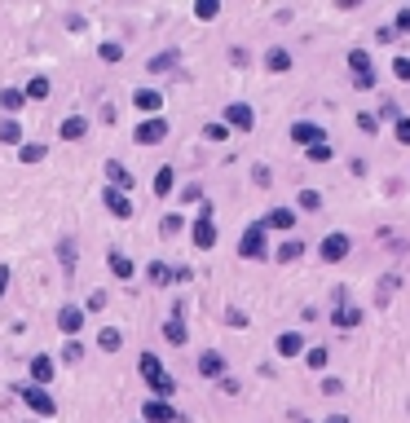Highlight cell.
Segmentation results:
<instances>
[{"instance_id":"obj_1","label":"cell","mask_w":410,"mask_h":423,"mask_svg":"<svg viewBox=\"0 0 410 423\" xmlns=\"http://www.w3.org/2000/svg\"><path fill=\"white\" fill-rule=\"evenodd\" d=\"M137 366H141V375H146V384L154 388V402H168V397L177 393V379L163 370V361L154 357V353H141V361H137Z\"/></svg>"},{"instance_id":"obj_2","label":"cell","mask_w":410,"mask_h":423,"mask_svg":"<svg viewBox=\"0 0 410 423\" xmlns=\"http://www.w3.org/2000/svg\"><path fill=\"white\" fill-rule=\"evenodd\" d=\"M238 256H243V260H265V256H269V247H265V221L247 225L243 243H238Z\"/></svg>"},{"instance_id":"obj_3","label":"cell","mask_w":410,"mask_h":423,"mask_svg":"<svg viewBox=\"0 0 410 423\" xmlns=\"http://www.w3.org/2000/svg\"><path fill=\"white\" fill-rule=\"evenodd\" d=\"M348 66H353V84H357V89H375V75H371V53L366 49H348Z\"/></svg>"},{"instance_id":"obj_4","label":"cell","mask_w":410,"mask_h":423,"mask_svg":"<svg viewBox=\"0 0 410 423\" xmlns=\"http://www.w3.org/2000/svg\"><path fill=\"white\" fill-rule=\"evenodd\" d=\"M216 243V225H212V203H203L199 208V221H195V247L208 251Z\"/></svg>"},{"instance_id":"obj_5","label":"cell","mask_w":410,"mask_h":423,"mask_svg":"<svg viewBox=\"0 0 410 423\" xmlns=\"http://www.w3.org/2000/svg\"><path fill=\"white\" fill-rule=\"evenodd\" d=\"M292 141H300V146H322L327 132H322V124H313V119H296V124H292Z\"/></svg>"},{"instance_id":"obj_6","label":"cell","mask_w":410,"mask_h":423,"mask_svg":"<svg viewBox=\"0 0 410 423\" xmlns=\"http://www.w3.org/2000/svg\"><path fill=\"white\" fill-rule=\"evenodd\" d=\"M225 124L238 128V132H251L256 115H251V106H247V102H230V106H225Z\"/></svg>"},{"instance_id":"obj_7","label":"cell","mask_w":410,"mask_h":423,"mask_svg":"<svg viewBox=\"0 0 410 423\" xmlns=\"http://www.w3.org/2000/svg\"><path fill=\"white\" fill-rule=\"evenodd\" d=\"M132 137H137L141 146H154V141H163V137H168V124H163V119H141Z\"/></svg>"},{"instance_id":"obj_8","label":"cell","mask_w":410,"mask_h":423,"mask_svg":"<svg viewBox=\"0 0 410 423\" xmlns=\"http://www.w3.org/2000/svg\"><path fill=\"white\" fill-rule=\"evenodd\" d=\"M22 402H27L35 415H44V419H49L53 410H57V406H53V397L44 393V388H35V384H31V388H22Z\"/></svg>"},{"instance_id":"obj_9","label":"cell","mask_w":410,"mask_h":423,"mask_svg":"<svg viewBox=\"0 0 410 423\" xmlns=\"http://www.w3.org/2000/svg\"><path fill=\"white\" fill-rule=\"evenodd\" d=\"M348 247H353V243H348V234H327V238H322V260H344L348 256Z\"/></svg>"},{"instance_id":"obj_10","label":"cell","mask_w":410,"mask_h":423,"mask_svg":"<svg viewBox=\"0 0 410 423\" xmlns=\"http://www.w3.org/2000/svg\"><path fill=\"white\" fill-rule=\"evenodd\" d=\"M141 415H146V423H181V415L168 402H146V406H141Z\"/></svg>"},{"instance_id":"obj_11","label":"cell","mask_w":410,"mask_h":423,"mask_svg":"<svg viewBox=\"0 0 410 423\" xmlns=\"http://www.w3.org/2000/svg\"><path fill=\"white\" fill-rule=\"evenodd\" d=\"M132 106H137L141 115H150V119H154V111L163 106V98H159L154 89H137V93H132Z\"/></svg>"},{"instance_id":"obj_12","label":"cell","mask_w":410,"mask_h":423,"mask_svg":"<svg viewBox=\"0 0 410 423\" xmlns=\"http://www.w3.org/2000/svg\"><path fill=\"white\" fill-rule=\"evenodd\" d=\"M106 208H111V216H119V221H128V216H132L128 195H119V190H111V186H106Z\"/></svg>"},{"instance_id":"obj_13","label":"cell","mask_w":410,"mask_h":423,"mask_svg":"<svg viewBox=\"0 0 410 423\" xmlns=\"http://www.w3.org/2000/svg\"><path fill=\"white\" fill-rule=\"evenodd\" d=\"M57 132H62V141H80L84 132H89V119H84V115H66Z\"/></svg>"},{"instance_id":"obj_14","label":"cell","mask_w":410,"mask_h":423,"mask_svg":"<svg viewBox=\"0 0 410 423\" xmlns=\"http://www.w3.org/2000/svg\"><path fill=\"white\" fill-rule=\"evenodd\" d=\"M199 375H208V379H225V357L221 353H203L199 357Z\"/></svg>"},{"instance_id":"obj_15","label":"cell","mask_w":410,"mask_h":423,"mask_svg":"<svg viewBox=\"0 0 410 423\" xmlns=\"http://www.w3.org/2000/svg\"><path fill=\"white\" fill-rule=\"evenodd\" d=\"M331 322H335V326H344V331H353V326L362 322V309H357V305H335Z\"/></svg>"},{"instance_id":"obj_16","label":"cell","mask_w":410,"mask_h":423,"mask_svg":"<svg viewBox=\"0 0 410 423\" xmlns=\"http://www.w3.org/2000/svg\"><path fill=\"white\" fill-rule=\"evenodd\" d=\"M31 379H35V388H44V384L53 379V361L44 357V353H40V357H31Z\"/></svg>"},{"instance_id":"obj_17","label":"cell","mask_w":410,"mask_h":423,"mask_svg":"<svg viewBox=\"0 0 410 423\" xmlns=\"http://www.w3.org/2000/svg\"><path fill=\"white\" fill-rule=\"evenodd\" d=\"M57 326H62V331H66V335H75V331H80V326H84V313H80L75 305H66L62 313H57Z\"/></svg>"},{"instance_id":"obj_18","label":"cell","mask_w":410,"mask_h":423,"mask_svg":"<svg viewBox=\"0 0 410 423\" xmlns=\"http://www.w3.org/2000/svg\"><path fill=\"white\" fill-rule=\"evenodd\" d=\"M106 177H111V190H119V195H124V190L132 186V177H128V168H124V163H106Z\"/></svg>"},{"instance_id":"obj_19","label":"cell","mask_w":410,"mask_h":423,"mask_svg":"<svg viewBox=\"0 0 410 423\" xmlns=\"http://www.w3.org/2000/svg\"><path fill=\"white\" fill-rule=\"evenodd\" d=\"M278 353L283 357H300V353H305V340H300L296 331H287V335H278Z\"/></svg>"},{"instance_id":"obj_20","label":"cell","mask_w":410,"mask_h":423,"mask_svg":"<svg viewBox=\"0 0 410 423\" xmlns=\"http://www.w3.org/2000/svg\"><path fill=\"white\" fill-rule=\"evenodd\" d=\"M292 225H296V212L292 208H274L269 221H265V229H292Z\"/></svg>"},{"instance_id":"obj_21","label":"cell","mask_w":410,"mask_h":423,"mask_svg":"<svg viewBox=\"0 0 410 423\" xmlns=\"http://www.w3.org/2000/svg\"><path fill=\"white\" fill-rule=\"evenodd\" d=\"M172 186H177V172H172V168H159V172H154V195H172Z\"/></svg>"},{"instance_id":"obj_22","label":"cell","mask_w":410,"mask_h":423,"mask_svg":"<svg viewBox=\"0 0 410 423\" xmlns=\"http://www.w3.org/2000/svg\"><path fill=\"white\" fill-rule=\"evenodd\" d=\"M265 66H269V71H292V53H287V49H269V53H265Z\"/></svg>"},{"instance_id":"obj_23","label":"cell","mask_w":410,"mask_h":423,"mask_svg":"<svg viewBox=\"0 0 410 423\" xmlns=\"http://www.w3.org/2000/svg\"><path fill=\"white\" fill-rule=\"evenodd\" d=\"M106 260H111V273H115V278H132V260L124 256V251H111Z\"/></svg>"},{"instance_id":"obj_24","label":"cell","mask_w":410,"mask_h":423,"mask_svg":"<svg viewBox=\"0 0 410 423\" xmlns=\"http://www.w3.org/2000/svg\"><path fill=\"white\" fill-rule=\"evenodd\" d=\"M163 335H168V344H186V340H190V331H186V322H181V318L168 322V326H163Z\"/></svg>"},{"instance_id":"obj_25","label":"cell","mask_w":410,"mask_h":423,"mask_svg":"<svg viewBox=\"0 0 410 423\" xmlns=\"http://www.w3.org/2000/svg\"><path fill=\"white\" fill-rule=\"evenodd\" d=\"M300 256H305V243H296V238H287V243L278 247V260H283V264H292V260H300Z\"/></svg>"},{"instance_id":"obj_26","label":"cell","mask_w":410,"mask_h":423,"mask_svg":"<svg viewBox=\"0 0 410 423\" xmlns=\"http://www.w3.org/2000/svg\"><path fill=\"white\" fill-rule=\"evenodd\" d=\"M98 344L106 348V353H115V348H119V344H124V335H119V331H115V326H102V335H98Z\"/></svg>"},{"instance_id":"obj_27","label":"cell","mask_w":410,"mask_h":423,"mask_svg":"<svg viewBox=\"0 0 410 423\" xmlns=\"http://www.w3.org/2000/svg\"><path fill=\"white\" fill-rule=\"evenodd\" d=\"M27 98H35V102H44V98H49V80H44V75H35V80H27Z\"/></svg>"},{"instance_id":"obj_28","label":"cell","mask_w":410,"mask_h":423,"mask_svg":"<svg viewBox=\"0 0 410 423\" xmlns=\"http://www.w3.org/2000/svg\"><path fill=\"white\" fill-rule=\"evenodd\" d=\"M22 98H27V93H18V89H5V93H0V106H5V111L14 115V111H22Z\"/></svg>"},{"instance_id":"obj_29","label":"cell","mask_w":410,"mask_h":423,"mask_svg":"<svg viewBox=\"0 0 410 423\" xmlns=\"http://www.w3.org/2000/svg\"><path fill=\"white\" fill-rule=\"evenodd\" d=\"M0 141H9V146H14V141H22L18 119H5V124H0Z\"/></svg>"},{"instance_id":"obj_30","label":"cell","mask_w":410,"mask_h":423,"mask_svg":"<svg viewBox=\"0 0 410 423\" xmlns=\"http://www.w3.org/2000/svg\"><path fill=\"white\" fill-rule=\"evenodd\" d=\"M57 256H62V269H75V243H71V238L57 243Z\"/></svg>"},{"instance_id":"obj_31","label":"cell","mask_w":410,"mask_h":423,"mask_svg":"<svg viewBox=\"0 0 410 423\" xmlns=\"http://www.w3.org/2000/svg\"><path fill=\"white\" fill-rule=\"evenodd\" d=\"M300 208H305V212H318V208H322V195H318V190H300Z\"/></svg>"},{"instance_id":"obj_32","label":"cell","mask_w":410,"mask_h":423,"mask_svg":"<svg viewBox=\"0 0 410 423\" xmlns=\"http://www.w3.org/2000/svg\"><path fill=\"white\" fill-rule=\"evenodd\" d=\"M305 361H309L313 370H322V366L331 361V353H327V348H309V353H305Z\"/></svg>"},{"instance_id":"obj_33","label":"cell","mask_w":410,"mask_h":423,"mask_svg":"<svg viewBox=\"0 0 410 423\" xmlns=\"http://www.w3.org/2000/svg\"><path fill=\"white\" fill-rule=\"evenodd\" d=\"M44 159V146L40 141H27V146H22V163H40Z\"/></svg>"},{"instance_id":"obj_34","label":"cell","mask_w":410,"mask_h":423,"mask_svg":"<svg viewBox=\"0 0 410 423\" xmlns=\"http://www.w3.org/2000/svg\"><path fill=\"white\" fill-rule=\"evenodd\" d=\"M146 278H150V282H168V278H172V269H168L163 260H154L150 269H146Z\"/></svg>"},{"instance_id":"obj_35","label":"cell","mask_w":410,"mask_h":423,"mask_svg":"<svg viewBox=\"0 0 410 423\" xmlns=\"http://www.w3.org/2000/svg\"><path fill=\"white\" fill-rule=\"evenodd\" d=\"M357 128H362V132H380V115L362 111V115H357Z\"/></svg>"},{"instance_id":"obj_36","label":"cell","mask_w":410,"mask_h":423,"mask_svg":"<svg viewBox=\"0 0 410 423\" xmlns=\"http://www.w3.org/2000/svg\"><path fill=\"white\" fill-rule=\"evenodd\" d=\"M172 66H177V53H159L150 62V71H159V75H163V71H172Z\"/></svg>"},{"instance_id":"obj_37","label":"cell","mask_w":410,"mask_h":423,"mask_svg":"<svg viewBox=\"0 0 410 423\" xmlns=\"http://www.w3.org/2000/svg\"><path fill=\"white\" fill-rule=\"evenodd\" d=\"M195 14H199L203 22H208V18H216V14H221V5H216V0H203V5H195Z\"/></svg>"},{"instance_id":"obj_38","label":"cell","mask_w":410,"mask_h":423,"mask_svg":"<svg viewBox=\"0 0 410 423\" xmlns=\"http://www.w3.org/2000/svg\"><path fill=\"white\" fill-rule=\"evenodd\" d=\"M203 137H208V141H225V137H230V128H225V124H208V128H203Z\"/></svg>"},{"instance_id":"obj_39","label":"cell","mask_w":410,"mask_h":423,"mask_svg":"<svg viewBox=\"0 0 410 423\" xmlns=\"http://www.w3.org/2000/svg\"><path fill=\"white\" fill-rule=\"evenodd\" d=\"M393 31L402 35V31H410V5L406 9H397V18H393Z\"/></svg>"},{"instance_id":"obj_40","label":"cell","mask_w":410,"mask_h":423,"mask_svg":"<svg viewBox=\"0 0 410 423\" xmlns=\"http://www.w3.org/2000/svg\"><path fill=\"white\" fill-rule=\"evenodd\" d=\"M309 159L313 163H327L331 159V146H327V141H322V146H309Z\"/></svg>"},{"instance_id":"obj_41","label":"cell","mask_w":410,"mask_h":423,"mask_svg":"<svg viewBox=\"0 0 410 423\" xmlns=\"http://www.w3.org/2000/svg\"><path fill=\"white\" fill-rule=\"evenodd\" d=\"M397 141H402V146H410V115L397 119Z\"/></svg>"},{"instance_id":"obj_42","label":"cell","mask_w":410,"mask_h":423,"mask_svg":"<svg viewBox=\"0 0 410 423\" xmlns=\"http://www.w3.org/2000/svg\"><path fill=\"white\" fill-rule=\"evenodd\" d=\"M393 75L410 84V57H397V62H393Z\"/></svg>"},{"instance_id":"obj_43","label":"cell","mask_w":410,"mask_h":423,"mask_svg":"<svg viewBox=\"0 0 410 423\" xmlns=\"http://www.w3.org/2000/svg\"><path fill=\"white\" fill-rule=\"evenodd\" d=\"M102 57H106V62H119V57H124V49H119V44H111V40H106V44H102Z\"/></svg>"},{"instance_id":"obj_44","label":"cell","mask_w":410,"mask_h":423,"mask_svg":"<svg viewBox=\"0 0 410 423\" xmlns=\"http://www.w3.org/2000/svg\"><path fill=\"white\" fill-rule=\"evenodd\" d=\"M80 353H84V344H80V340H66V348H62V357H66V361H75Z\"/></svg>"},{"instance_id":"obj_45","label":"cell","mask_w":410,"mask_h":423,"mask_svg":"<svg viewBox=\"0 0 410 423\" xmlns=\"http://www.w3.org/2000/svg\"><path fill=\"white\" fill-rule=\"evenodd\" d=\"M380 115H384V119H402V106H397V102H384Z\"/></svg>"},{"instance_id":"obj_46","label":"cell","mask_w":410,"mask_h":423,"mask_svg":"<svg viewBox=\"0 0 410 423\" xmlns=\"http://www.w3.org/2000/svg\"><path fill=\"white\" fill-rule=\"evenodd\" d=\"M159 229H163V234H168V238H172V234H177V229H181V216H163V225H159Z\"/></svg>"},{"instance_id":"obj_47","label":"cell","mask_w":410,"mask_h":423,"mask_svg":"<svg viewBox=\"0 0 410 423\" xmlns=\"http://www.w3.org/2000/svg\"><path fill=\"white\" fill-rule=\"evenodd\" d=\"M375 40H384V44H393V40H397V31H393V27H380V31H375Z\"/></svg>"},{"instance_id":"obj_48","label":"cell","mask_w":410,"mask_h":423,"mask_svg":"<svg viewBox=\"0 0 410 423\" xmlns=\"http://www.w3.org/2000/svg\"><path fill=\"white\" fill-rule=\"evenodd\" d=\"M9 278H14V273H9V264H0V296L9 291Z\"/></svg>"},{"instance_id":"obj_49","label":"cell","mask_w":410,"mask_h":423,"mask_svg":"<svg viewBox=\"0 0 410 423\" xmlns=\"http://www.w3.org/2000/svg\"><path fill=\"white\" fill-rule=\"evenodd\" d=\"M89 309H106V291H93L89 296Z\"/></svg>"},{"instance_id":"obj_50","label":"cell","mask_w":410,"mask_h":423,"mask_svg":"<svg viewBox=\"0 0 410 423\" xmlns=\"http://www.w3.org/2000/svg\"><path fill=\"white\" fill-rule=\"evenodd\" d=\"M322 423H348V419L344 415H331V419H322Z\"/></svg>"}]
</instances>
